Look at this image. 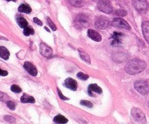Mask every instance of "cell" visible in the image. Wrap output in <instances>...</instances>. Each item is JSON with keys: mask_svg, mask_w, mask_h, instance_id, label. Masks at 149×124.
<instances>
[{"mask_svg": "<svg viewBox=\"0 0 149 124\" xmlns=\"http://www.w3.org/2000/svg\"><path fill=\"white\" fill-rule=\"evenodd\" d=\"M0 101H2L3 102H8V101H10V98L6 94L0 91Z\"/></svg>", "mask_w": 149, "mask_h": 124, "instance_id": "cell-24", "label": "cell"}, {"mask_svg": "<svg viewBox=\"0 0 149 124\" xmlns=\"http://www.w3.org/2000/svg\"><path fill=\"white\" fill-rule=\"evenodd\" d=\"M95 26L100 29H105L110 26V20L104 16H100L96 18Z\"/></svg>", "mask_w": 149, "mask_h": 124, "instance_id": "cell-6", "label": "cell"}, {"mask_svg": "<svg viewBox=\"0 0 149 124\" xmlns=\"http://www.w3.org/2000/svg\"><path fill=\"white\" fill-rule=\"evenodd\" d=\"M18 12H24V13H30L31 12V7L26 4H21L18 8Z\"/></svg>", "mask_w": 149, "mask_h": 124, "instance_id": "cell-19", "label": "cell"}, {"mask_svg": "<svg viewBox=\"0 0 149 124\" xmlns=\"http://www.w3.org/2000/svg\"><path fill=\"white\" fill-rule=\"evenodd\" d=\"M10 89H11V91H13V92L17 93V94H19V93H21V91H22L21 88L17 85H13L12 86H11Z\"/></svg>", "mask_w": 149, "mask_h": 124, "instance_id": "cell-26", "label": "cell"}, {"mask_svg": "<svg viewBox=\"0 0 149 124\" xmlns=\"http://www.w3.org/2000/svg\"><path fill=\"white\" fill-rule=\"evenodd\" d=\"M57 91H58V96H59L60 99H63V100H68V99H69L68 98L65 97V96H64V95H62V94H61V91H60V90L58 89V88H57Z\"/></svg>", "mask_w": 149, "mask_h": 124, "instance_id": "cell-32", "label": "cell"}, {"mask_svg": "<svg viewBox=\"0 0 149 124\" xmlns=\"http://www.w3.org/2000/svg\"><path fill=\"white\" fill-rule=\"evenodd\" d=\"M34 34V30L31 27L27 26L26 27L24 28V35L25 36H29V35H33Z\"/></svg>", "mask_w": 149, "mask_h": 124, "instance_id": "cell-22", "label": "cell"}, {"mask_svg": "<svg viewBox=\"0 0 149 124\" xmlns=\"http://www.w3.org/2000/svg\"><path fill=\"white\" fill-rule=\"evenodd\" d=\"M88 94H89L91 96H93L92 93H97V94H102V90L100 88V86L97 85V84H91V85L88 86Z\"/></svg>", "mask_w": 149, "mask_h": 124, "instance_id": "cell-14", "label": "cell"}, {"mask_svg": "<svg viewBox=\"0 0 149 124\" xmlns=\"http://www.w3.org/2000/svg\"><path fill=\"white\" fill-rule=\"evenodd\" d=\"M123 35L120 32H113V35L112 36V42L111 45L112 46H118L121 43V37Z\"/></svg>", "mask_w": 149, "mask_h": 124, "instance_id": "cell-11", "label": "cell"}, {"mask_svg": "<svg viewBox=\"0 0 149 124\" xmlns=\"http://www.w3.org/2000/svg\"><path fill=\"white\" fill-rule=\"evenodd\" d=\"M75 21H76L77 23H78L80 25H86V24L87 25L88 23V18L86 15L81 14V15H78V16L76 17Z\"/></svg>", "mask_w": 149, "mask_h": 124, "instance_id": "cell-15", "label": "cell"}, {"mask_svg": "<svg viewBox=\"0 0 149 124\" xmlns=\"http://www.w3.org/2000/svg\"><path fill=\"white\" fill-rule=\"evenodd\" d=\"M93 1H95V2H100V1H103V0H93Z\"/></svg>", "mask_w": 149, "mask_h": 124, "instance_id": "cell-37", "label": "cell"}, {"mask_svg": "<svg viewBox=\"0 0 149 124\" xmlns=\"http://www.w3.org/2000/svg\"><path fill=\"white\" fill-rule=\"evenodd\" d=\"M112 25L115 27H117V28H123V29H130V24L121 18H115L113 21H112Z\"/></svg>", "mask_w": 149, "mask_h": 124, "instance_id": "cell-7", "label": "cell"}, {"mask_svg": "<svg viewBox=\"0 0 149 124\" xmlns=\"http://www.w3.org/2000/svg\"><path fill=\"white\" fill-rule=\"evenodd\" d=\"M4 120H5L6 122L10 123H15V119L13 117L10 116V115H6V116L4 117Z\"/></svg>", "mask_w": 149, "mask_h": 124, "instance_id": "cell-29", "label": "cell"}, {"mask_svg": "<svg viewBox=\"0 0 149 124\" xmlns=\"http://www.w3.org/2000/svg\"><path fill=\"white\" fill-rule=\"evenodd\" d=\"M80 103H81V105H84V106H85V107H88V108H92L93 107V104L91 103L90 101L81 100V102H80Z\"/></svg>", "mask_w": 149, "mask_h": 124, "instance_id": "cell-25", "label": "cell"}, {"mask_svg": "<svg viewBox=\"0 0 149 124\" xmlns=\"http://www.w3.org/2000/svg\"><path fill=\"white\" fill-rule=\"evenodd\" d=\"M54 121L57 123H67L68 120L61 115H58L54 118Z\"/></svg>", "mask_w": 149, "mask_h": 124, "instance_id": "cell-20", "label": "cell"}, {"mask_svg": "<svg viewBox=\"0 0 149 124\" xmlns=\"http://www.w3.org/2000/svg\"><path fill=\"white\" fill-rule=\"evenodd\" d=\"M64 85L66 88L72 90L73 91H75L78 88V82L76 80H73L72 78H67L64 82Z\"/></svg>", "mask_w": 149, "mask_h": 124, "instance_id": "cell-9", "label": "cell"}, {"mask_svg": "<svg viewBox=\"0 0 149 124\" xmlns=\"http://www.w3.org/2000/svg\"><path fill=\"white\" fill-rule=\"evenodd\" d=\"M142 31H143V36L145 39L149 44V22L148 21H143L142 24Z\"/></svg>", "mask_w": 149, "mask_h": 124, "instance_id": "cell-13", "label": "cell"}, {"mask_svg": "<svg viewBox=\"0 0 149 124\" xmlns=\"http://www.w3.org/2000/svg\"><path fill=\"white\" fill-rule=\"evenodd\" d=\"M77 77H78L79 79L82 80H88V78H89V76H88V75L83 73V72H79V73H78Z\"/></svg>", "mask_w": 149, "mask_h": 124, "instance_id": "cell-27", "label": "cell"}, {"mask_svg": "<svg viewBox=\"0 0 149 124\" xmlns=\"http://www.w3.org/2000/svg\"><path fill=\"white\" fill-rule=\"evenodd\" d=\"M132 117L134 118V121L140 123H146V118L144 112L139 108H132L131 110Z\"/></svg>", "mask_w": 149, "mask_h": 124, "instance_id": "cell-3", "label": "cell"}, {"mask_svg": "<svg viewBox=\"0 0 149 124\" xmlns=\"http://www.w3.org/2000/svg\"><path fill=\"white\" fill-rule=\"evenodd\" d=\"M21 102L22 103H30V104H34L35 102V99L34 97L31 96H29V95L24 94L21 98Z\"/></svg>", "mask_w": 149, "mask_h": 124, "instance_id": "cell-18", "label": "cell"}, {"mask_svg": "<svg viewBox=\"0 0 149 124\" xmlns=\"http://www.w3.org/2000/svg\"><path fill=\"white\" fill-rule=\"evenodd\" d=\"M8 75V72L5 70H2L0 68V76H7Z\"/></svg>", "mask_w": 149, "mask_h": 124, "instance_id": "cell-34", "label": "cell"}, {"mask_svg": "<svg viewBox=\"0 0 149 124\" xmlns=\"http://www.w3.org/2000/svg\"><path fill=\"white\" fill-rule=\"evenodd\" d=\"M69 2H70L71 5L74 7H77V8L81 7L83 4H84L83 0H69Z\"/></svg>", "mask_w": 149, "mask_h": 124, "instance_id": "cell-23", "label": "cell"}, {"mask_svg": "<svg viewBox=\"0 0 149 124\" xmlns=\"http://www.w3.org/2000/svg\"><path fill=\"white\" fill-rule=\"evenodd\" d=\"M132 4L134 8L142 13L146 12L148 9V3L146 0H132Z\"/></svg>", "mask_w": 149, "mask_h": 124, "instance_id": "cell-4", "label": "cell"}, {"mask_svg": "<svg viewBox=\"0 0 149 124\" xmlns=\"http://www.w3.org/2000/svg\"><path fill=\"white\" fill-rule=\"evenodd\" d=\"M116 13L118 15L125 16V15L127 14V12H126L125 10H117L116 12Z\"/></svg>", "mask_w": 149, "mask_h": 124, "instance_id": "cell-31", "label": "cell"}, {"mask_svg": "<svg viewBox=\"0 0 149 124\" xmlns=\"http://www.w3.org/2000/svg\"><path fill=\"white\" fill-rule=\"evenodd\" d=\"M45 30H47V31H48V32H50V30H49V29H48V28H47V27H45Z\"/></svg>", "mask_w": 149, "mask_h": 124, "instance_id": "cell-35", "label": "cell"}, {"mask_svg": "<svg viewBox=\"0 0 149 124\" xmlns=\"http://www.w3.org/2000/svg\"><path fill=\"white\" fill-rule=\"evenodd\" d=\"M7 105H8V107L11 109V110H14V109H15V105L14 102H11V101H8V102H7Z\"/></svg>", "mask_w": 149, "mask_h": 124, "instance_id": "cell-30", "label": "cell"}, {"mask_svg": "<svg viewBox=\"0 0 149 124\" xmlns=\"http://www.w3.org/2000/svg\"><path fill=\"white\" fill-rule=\"evenodd\" d=\"M16 21L18 23V24L19 25V26L21 28H24L25 27H26L28 25V22H27L26 20L21 15H17L16 16Z\"/></svg>", "mask_w": 149, "mask_h": 124, "instance_id": "cell-17", "label": "cell"}, {"mask_svg": "<svg viewBox=\"0 0 149 124\" xmlns=\"http://www.w3.org/2000/svg\"><path fill=\"white\" fill-rule=\"evenodd\" d=\"M24 67L25 68L26 70L31 75V76H34L35 77L36 75H37V68L35 67L34 65H33L32 64L29 62V61H26L24 63Z\"/></svg>", "mask_w": 149, "mask_h": 124, "instance_id": "cell-10", "label": "cell"}, {"mask_svg": "<svg viewBox=\"0 0 149 124\" xmlns=\"http://www.w3.org/2000/svg\"><path fill=\"white\" fill-rule=\"evenodd\" d=\"M6 1H8V2H10V1H13V2H16V0H6Z\"/></svg>", "mask_w": 149, "mask_h": 124, "instance_id": "cell-36", "label": "cell"}, {"mask_svg": "<svg viewBox=\"0 0 149 124\" xmlns=\"http://www.w3.org/2000/svg\"><path fill=\"white\" fill-rule=\"evenodd\" d=\"M80 52V56L82 58L84 61H85L88 64H91V58H90V56L88 55V54H87L86 53L82 51H79Z\"/></svg>", "mask_w": 149, "mask_h": 124, "instance_id": "cell-21", "label": "cell"}, {"mask_svg": "<svg viewBox=\"0 0 149 124\" xmlns=\"http://www.w3.org/2000/svg\"><path fill=\"white\" fill-rule=\"evenodd\" d=\"M87 34H88V37H90L91 39L96 41V42H100L102 40V36L100 35V33H98L95 30L89 28L88 30V33Z\"/></svg>", "mask_w": 149, "mask_h": 124, "instance_id": "cell-12", "label": "cell"}, {"mask_svg": "<svg viewBox=\"0 0 149 124\" xmlns=\"http://www.w3.org/2000/svg\"><path fill=\"white\" fill-rule=\"evenodd\" d=\"M33 21H34V22L35 23V24H37L38 26H42V21H41L40 19H38L37 18H34Z\"/></svg>", "mask_w": 149, "mask_h": 124, "instance_id": "cell-33", "label": "cell"}, {"mask_svg": "<svg viewBox=\"0 0 149 124\" xmlns=\"http://www.w3.org/2000/svg\"><path fill=\"white\" fill-rule=\"evenodd\" d=\"M134 87L136 91L142 95H147L149 94V83L147 81L138 80L134 82Z\"/></svg>", "mask_w": 149, "mask_h": 124, "instance_id": "cell-2", "label": "cell"}, {"mask_svg": "<svg viewBox=\"0 0 149 124\" xmlns=\"http://www.w3.org/2000/svg\"><path fill=\"white\" fill-rule=\"evenodd\" d=\"M0 57L5 60L9 59L10 52L5 47L0 46Z\"/></svg>", "mask_w": 149, "mask_h": 124, "instance_id": "cell-16", "label": "cell"}, {"mask_svg": "<svg viewBox=\"0 0 149 124\" xmlns=\"http://www.w3.org/2000/svg\"><path fill=\"white\" fill-rule=\"evenodd\" d=\"M40 52L43 56L47 57V58L51 57L53 54V51L51 48H50L48 45L43 43V42H42L40 45Z\"/></svg>", "mask_w": 149, "mask_h": 124, "instance_id": "cell-8", "label": "cell"}, {"mask_svg": "<svg viewBox=\"0 0 149 124\" xmlns=\"http://www.w3.org/2000/svg\"><path fill=\"white\" fill-rule=\"evenodd\" d=\"M146 68V63L140 59H132L125 66V71L132 75H137L143 72Z\"/></svg>", "mask_w": 149, "mask_h": 124, "instance_id": "cell-1", "label": "cell"}, {"mask_svg": "<svg viewBox=\"0 0 149 124\" xmlns=\"http://www.w3.org/2000/svg\"><path fill=\"white\" fill-rule=\"evenodd\" d=\"M47 21H48V25L50 26V27H51V29H52L53 31H56L57 28H56V26L55 24H54V23L53 22L52 20H51V18H48H48H47Z\"/></svg>", "mask_w": 149, "mask_h": 124, "instance_id": "cell-28", "label": "cell"}, {"mask_svg": "<svg viewBox=\"0 0 149 124\" xmlns=\"http://www.w3.org/2000/svg\"><path fill=\"white\" fill-rule=\"evenodd\" d=\"M97 8L101 12L106 14H110L113 12V6L107 0H103V1L98 2Z\"/></svg>", "mask_w": 149, "mask_h": 124, "instance_id": "cell-5", "label": "cell"}]
</instances>
